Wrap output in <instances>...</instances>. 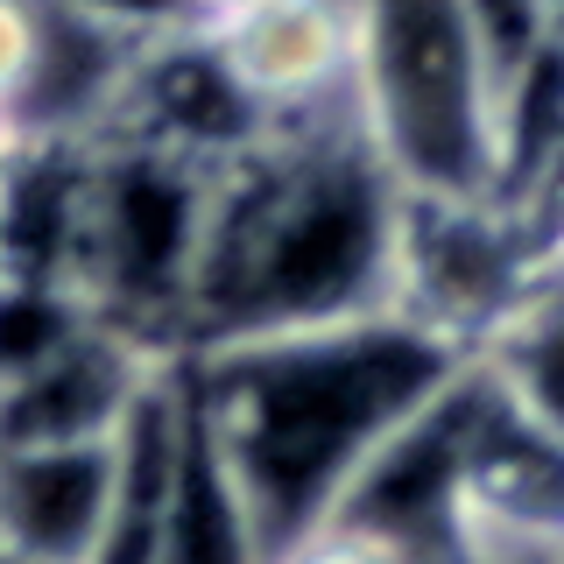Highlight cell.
Here are the masks:
<instances>
[{
	"label": "cell",
	"mask_w": 564,
	"mask_h": 564,
	"mask_svg": "<svg viewBox=\"0 0 564 564\" xmlns=\"http://www.w3.org/2000/svg\"><path fill=\"white\" fill-rule=\"evenodd\" d=\"M473 352L402 311L176 352L212 445L234 466L269 564L332 522L346 487Z\"/></svg>",
	"instance_id": "1"
},
{
	"label": "cell",
	"mask_w": 564,
	"mask_h": 564,
	"mask_svg": "<svg viewBox=\"0 0 564 564\" xmlns=\"http://www.w3.org/2000/svg\"><path fill=\"white\" fill-rule=\"evenodd\" d=\"M402 198L352 106L275 128L219 170L184 352L395 311Z\"/></svg>",
	"instance_id": "2"
},
{
	"label": "cell",
	"mask_w": 564,
	"mask_h": 564,
	"mask_svg": "<svg viewBox=\"0 0 564 564\" xmlns=\"http://www.w3.org/2000/svg\"><path fill=\"white\" fill-rule=\"evenodd\" d=\"M352 120L410 198H494V64L458 0H346Z\"/></svg>",
	"instance_id": "3"
},
{
	"label": "cell",
	"mask_w": 564,
	"mask_h": 564,
	"mask_svg": "<svg viewBox=\"0 0 564 564\" xmlns=\"http://www.w3.org/2000/svg\"><path fill=\"white\" fill-rule=\"evenodd\" d=\"M219 170L155 149L141 134L85 141V198H78V261L70 282L99 325L176 360L184 317L198 290V261L212 234Z\"/></svg>",
	"instance_id": "4"
},
{
	"label": "cell",
	"mask_w": 564,
	"mask_h": 564,
	"mask_svg": "<svg viewBox=\"0 0 564 564\" xmlns=\"http://www.w3.org/2000/svg\"><path fill=\"white\" fill-rule=\"evenodd\" d=\"M551 269V247L508 198H402L395 311L437 339L480 346Z\"/></svg>",
	"instance_id": "5"
},
{
	"label": "cell",
	"mask_w": 564,
	"mask_h": 564,
	"mask_svg": "<svg viewBox=\"0 0 564 564\" xmlns=\"http://www.w3.org/2000/svg\"><path fill=\"white\" fill-rule=\"evenodd\" d=\"M487 402V367L466 360L445 395H431L402 423L388 445L360 466V480L346 487V501L332 508L325 529H352L375 536L410 564H466L458 543V480H466V445Z\"/></svg>",
	"instance_id": "6"
},
{
	"label": "cell",
	"mask_w": 564,
	"mask_h": 564,
	"mask_svg": "<svg viewBox=\"0 0 564 564\" xmlns=\"http://www.w3.org/2000/svg\"><path fill=\"white\" fill-rule=\"evenodd\" d=\"M458 543L466 564H564V445L536 431L494 375L458 480Z\"/></svg>",
	"instance_id": "7"
},
{
	"label": "cell",
	"mask_w": 564,
	"mask_h": 564,
	"mask_svg": "<svg viewBox=\"0 0 564 564\" xmlns=\"http://www.w3.org/2000/svg\"><path fill=\"white\" fill-rule=\"evenodd\" d=\"M106 134H141L155 149H176L191 163H240L254 155L261 141L275 134V120L254 106V93L226 70L212 29H170V35H149L134 50V70H128V93H120V113Z\"/></svg>",
	"instance_id": "8"
},
{
	"label": "cell",
	"mask_w": 564,
	"mask_h": 564,
	"mask_svg": "<svg viewBox=\"0 0 564 564\" xmlns=\"http://www.w3.org/2000/svg\"><path fill=\"white\" fill-rule=\"evenodd\" d=\"M226 70L275 128L352 106V8L346 0H247L205 22Z\"/></svg>",
	"instance_id": "9"
},
{
	"label": "cell",
	"mask_w": 564,
	"mask_h": 564,
	"mask_svg": "<svg viewBox=\"0 0 564 564\" xmlns=\"http://www.w3.org/2000/svg\"><path fill=\"white\" fill-rule=\"evenodd\" d=\"M113 487V431L0 445V551L29 564H85Z\"/></svg>",
	"instance_id": "10"
},
{
	"label": "cell",
	"mask_w": 564,
	"mask_h": 564,
	"mask_svg": "<svg viewBox=\"0 0 564 564\" xmlns=\"http://www.w3.org/2000/svg\"><path fill=\"white\" fill-rule=\"evenodd\" d=\"M163 367V352L134 346L113 325H85L35 375L0 388V445H50V437H106L134 410V395Z\"/></svg>",
	"instance_id": "11"
},
{
	"label": "cell",
	"mask_w": 564,
	"mask_h": 564,
	"mask_svg": "<svg viewBox=\"0 0 564 564\" xmlns=\"http://www.w3.org/2000/svg\"><path fill=\"white\" fill-rule=\"evenodd\" d=\"M176 423H184V381H176V360H163L113 431V487H106L99 543L85 564H155L176 473Z\"/></svg>",
	"instance_id": "12"
},
{
	"label": "cell",
	"mask_w": 564,
	"mask_h": 564,
	"mask_svg": "<svg viewBox=\"0 0 564 564\" xmlns=\"http://www.w3.org/2000/svg\"><path fill=\"white\" fill-rule=\"evenodd\" d=\"M176 381H184V367H176ZM155 564H269V543L247 516V494L212 445L191 388H184V423H176V473H170Z\"/></svg>",
	"instance_id": "13"
},
{
	"label": "cell",
	"mask_w": 564,
	"mask_h": 564,
	"mask_svg": "<svg viewBox=\"0 0 564 564\" xmlns=\"http://www.w3.org/2000/svg\"><path fill=\"white\" fill-rule=\"evenodd\" d=\"M480 367L536 431L564 445V269H543L536 290L501 317V332L480 346Z\"/></svg>",
	"instance_id": "14"
},
{
	"label": "cell",
	"mask_w": 564,
	"mask_h": 564,
	"mask_svg": "<svg viewBox=\"0 0 564 564\" xmlns=\"http://www.w3.org/2000/svg\"><path fill=\"white\" fill-rule=\"evenodd\" d=\"M85 325H93V304H85L70 282L0 269V388L35 375V367H43L50 352H64Z\"/></svg>",
	"instance_id": "15"
},
{
	"label": "cell",
	"mask_w": 564,
	"mask_h": 564,
	"mask_svg": "<svg viewBox=\"0 0 564 564\" xmlns=\"http://www.w3.org/2000/svg\"><path fill=\"white\" fill-rule=\"evenodd\" d=\"M458 8H466V22L494 64V93H501L508 70L551 43V0H458Z\"/></svg>",
	"instance_id": "16"
},
{
	"label": "cell",
	"mask_w": 564,
	"mask_h": 564,
	"mask_svg": "<svg viewBox=\"0 0 564 564\" xmlns=\"http://www.w3.org/2000/svg\"><path fill=\"white\" fill-rule=\"evenodd\" d=\"M50 8H70V14H85V22H106V29L134 35V43L170 35V29H198V14H191L184 0H50Z\"/></svg>",
	"instance_id": "17"
},
{
	"label": "cell",
	"mask_w": 564,
	"mask_h": 564,
	"mask_svg": "<svg viewBox=\"0 0 564 564\" xmlns=\"http://www.w3.org/2000/svg\"><path fill=\"white\" fill-rule=\"evenodd\" d=\"M35 29H43V0H0V106H14L35 64Z\"/></svg>",
	"instance_id": "18"
},
{
	"label": "cell",
	"mask_w": 564,
	"mask_h": 564,
	"mask_svg": "<svg viewBox=\"0 0 564 564\" xmlns=\"http://www.w3.org/2000/svg\"><path fill=\"white\" fill-rule=\"evenodd\" d=\"M275 564H410L402 551H388L375 536H352V529H317L296 551H282Z\"/></svg>",
	"instance_id": "19"
},
{
	"label": "cell",
	"mask_w": 564,
	"mask_h": 564,
	"mask_svg": "<svg viewBox=\"0 0 564 564\" xmlns=\"http://www.w3.org/2000/svg\"><path fill=\"white\" fill-rule=\"evenodd\" d=\"M198 22H219V14H234V8H247V0H184Z\"/></svg>",
	"instance_id": "20"
},
{
	"label": "cell",
	"mask_w": 564,
	"mask_h": 564,
	"mask_svg": "<svg viewBox=\"0 0 564 564\" xmlns=\"http://www.w3.org/2000/svg\"><path fill=\"white\" fill-rule=\"evenodd\" d=\"M14 149H22V128H14V113H8V106H0V163H8Z\"/></svg>",
	"instance_id": "21"
},
{
	"label": "cell",
	"mask_w": 564,
	"mask_h": 564,
	"mask_svg": "<svg viewBox=\"0 0 564 564\" xmlns=\"http://www.w3.org/2000/svg\"><path fill=\"white\" fill-rule=\"evenodd\" d=\"M551 269H564V212H557V226H551Z\"/></svg>",
	"instance_id": "22"
},
{
	"label": "cell",
	"mask_w": 564,
	"mask_h": 564,
	"mask_svg": "<svg viewBox=\"0 0 564 564\" xmlns=\"http://www.w3.org/2000/svg\"><path fill=\"white\" fill-rule=\"evenodd\" d=\"M551 43H564V0H551Z\"/></svg>",
	"instance_id": "23"
},
{
	"label": "cell",
	"mask_w": 564,
	"mask_h": 564,
	"mask_svg": "<svg viewBox=\"0 0 564 564\" xmlns=\"http://www.w3.org/2000/svg\"><path fill=\"white\" fill-rule=\"evenodd\" d=\"M0 564H29V557H14V551H0Z\"/></svg>",
	"instance_id": "24"
}]
</instances>
